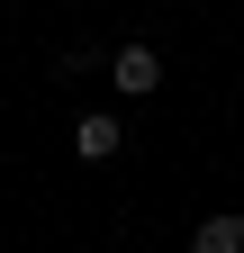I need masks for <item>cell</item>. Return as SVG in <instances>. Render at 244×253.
<instances>
[{
  "instance_id": "obj_2",
  "label": "cell",
  "mask_w": 244,
  "mask_h": 253,
  "mask_svg": "<svg viewBox=\"0 0 244 253\" xmlns=\"http://www.w3.org/2000/svg\"><path fill=\"white\" fill-rule=\"evenodd\" d=\"M118 145H127V126H118V118H81V126H73V154H81V163H109Z\"/></svg>"
},
{
  "instance_id": "obj_3",
  "label": "cell",
  "mask_w": 244,
  "mask_h": 253,
  "mask_svg": "<svg viewBox=\"0 0 244 253\" xmlns=\"http://www.w3.org/2000/svg\"><path fill=\"white\" fill-rule=\"evenodd\" d=\"M190 253H244V217H199Z\"/></svg>"
},
{
  "instance_id": "obj_1",
  "label": "cell",
  "mask_w": 244,
  "mask_h": 253,
  "mask_svg": "<svg viewBox=\"0 0 244 253\" xmlns=\"http://www.w3.org/2000/svg\"><path fill=\"white\" fill-rule=\"evenodd\" d=\"M109 82L127 90V100H145V90H163V54H154V45H118V63H109Z\"/></svg>"
}]
</instances>
